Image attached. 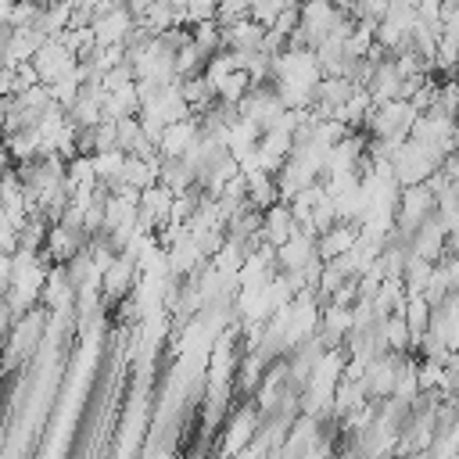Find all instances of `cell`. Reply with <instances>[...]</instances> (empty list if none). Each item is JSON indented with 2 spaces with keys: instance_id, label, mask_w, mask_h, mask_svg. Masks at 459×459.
Returning a JSON list of instances; mask_svg holds the SVG:
<instances>
[{
  "instance_id": "obj_1",
  "label": "cell",
  "mask_w": 459,
  "mask_h": 459,
  "mask_svg": "<svg viewBox=\"0 0 459 459\" xmlns=\"http://www.w3.org/2000/svg\"><path fill=\"white\" fill-rule=\"evenodd\" d=\"M32 68H36V75H39L43 86H54V82L75 75L79 57H75L61 39H47V43L39 47V54L32 57Z\"/></svg>"
},
{
  "instance_id": "obj_2",
  "label": "cell",
  "mask_w": 459,
  "mask_h": 459,
  "mask_svg": "<svg viewBox=\"0 0 459 459\" xmlns=\"http://www.w3.org/2000/svg\"><path fill=\"white\" fill-rule=\"evenodd\" d=\"M43 330H47V308H32V312H25V316L14 323V330H11L7 362L14 366V362H18V355H22V359H25V366H29V355L43 344Z\"/></svg>"
},
{
  "instance_id": "obj_3",
  "label": "cell",
  "mask_w": 459,
  "mask_h": 459,
  "mask_svg": "<svg viewBox=\"0 0 459 459\" xmlns=\"http://www.w3.org/2000/svg\"><path fill=\"white\" fill-rule=\"evenodd\" d=\"M133 287H136V258H133V251H126V255H118V258L104 269L100 290H104L108 301H126V294H129Z\"/></svg>"
},
{
  "instance_id": "obj_4",
  "label": "cell",
  "mask_w": 459,
  "mask_h": 459,
  "mask_svg": "<svg viewBox=\"0 0 459 459\" xmlns=\"http://www.w3.org/2000/svg\"><path fill=\"white\" fill-rule=\"evenodd\" d=\"M262 233H265V244H269V247H283V244L298 233V219H294L290 204H276V208H269V212H265V226H262Z\"/></svg>"
}]
</instances>
